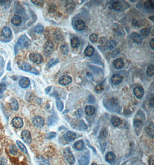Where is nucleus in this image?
<instances>
[{
	"label": "nucleus",
	"mask_w": 154,
	"mask_h": 165,
	"mask_svg": "<svg viewBox=\"0 0 154 165\" xmlns=\"http://www.w3.org/2000/svg\"><path fill=\"white\" fill-rule=\"evenodd\" d=\"M31 44L30 40L28 38V37L26 35H22L17 42V45L19 46V47L22 48H27L28 46H29Z\"/></svg>",
	"instance_id": "3"
},
{
	"label": "nucleus",
	"mask_w": 154,
	"mask_h": 165,
	"mask_svg": "<svg viewBox=\"0 0 154 165\" xmlns=\"http://www.w3.org/2000/svg\"><path fill=\"white\" fill-rule=\"evenodd\" d=\"M38 163L40 165H50V163L46 159L42 156H38L37 158Z\"/></svg>",
	"instance_id": "30"
},
{
	"label": "nucleus",
	"mask_w": 154,
	"mask_h": 165,
	"mask_svg": "<svg viewBox=\"0 0 154 165\" xmlns=\"http://www.w3.org/2000/svg\"><path fill=\"white\" fill-rule=\"evenodd\" d=\"M76 137V135L71 131H68L64 135V138L65 140L68 141V142L73 141Z\"/></svg>",
	"instance_id": "11"
},
{
	"label": "nucleus",
	"mask_w": 154,
	"mask_h": 165,
	"mask_svg": "<svg viewBox=\"0 0 154 165\" xmlns=\"http://www.w3.org/2000/svg\"><path fill=\"white\" fill-rule=\"evenodd\" d=\"M113 8L117 10V11H119V10H122V6L120 3V1H115L114 3L112 5Z\"/></svg>",
	"instance_id": "35"
},
{
	"label": "nucleus",
	"mask_w": 154,
	"mask_h": 165,
	"mask_svg": "<svg viewBox=\"0 0 154 165\" xmlns=\"http://www.w3.org/2000/svg\"><path fill=\"white\" fill-rule=\"evenodd\" d=\"M19 66L21 70L24 71H30L31 70V65L27 63H21L19 64Z\"/></svg>",
	"instance_id": "20"
},
{
	"label": "nucleus",
	"mask_w": 154,
	"mask_h": 165,
	"mask_svg": "<svg viewBox=\"0 0 154 165\" xmlns=\"http://www.w3.org/2000/svg\"><path fill=\"white\" fill-rule=\"evenodd\" d=\"M132 24L133 25L135 26H136V27H140V26H141L140 22H139V21H138V20H136V19L133 20V21H132Z\"/></svg>",
	"instance_id": "48"
},
{
	"label": "nucleus",
	"mask_w": 154,
	"mask_h": 165,
	"mask_svg": "<svg viewBox=\"0 0 154 165\" xmlns=\"http://www.w3.org/2000/svg\"><path fill=\"white\" fill-rule=\"evenodd\" d=\"M85 114L88 115V116H91V115L95 114V109L94 108V107H93L92 106H86L85 108Z\"/></svg>",
	"instance_id": "23"
},
{
	"label": "nucleus",
	"mask_w": 154,
	"mask_h": 165,
	"mask_svg": "<svg viewBox=\"0 0 154 165\" xmlns=\"http://www.w3.org/2000/svg\"><path fill=\"white\" fill-rule=\"evenodd\" d=\"M106 161L109 162V163H111L113 162L115 159H116V155L113 152H109L106 155Z\"/></svg>",
	"instance_id": "25"
},
{
	"label": "nucleus",
	"mask_w": 154,
	"mask_h": 165,
	"mask_svg": "<svg viewBox=\"0 0 154 165\" xmlns=\"http://www.w3.org/2000/svg\"><path fill=\"white\" fill-rule=\"evenodd\" d=\"M21 136H22V140L24 141L25 143H27V144L31 143V140H32V138H31V135L29 131L26 130L23 131L22 133V135H21Z\"/></svg>",
	"instance_id": "9"
},
{
	"label": "nucleus",
	"mask_w": 154,
	"mask_h": 165,
	"mask_svg": "<svg viewBox=\"0 0 154 165\" xmlns=\"http://www.w3.org/2000/svg\"><path fill=\"white\" fill-rule=\"evenodd\" d=\"M122 81V77L119 74H115L111 77V81L114 84L118 85L121 83Z\"/></svg>",
	"instance_id": "13"
},
{
	"label": "nucleus",
	"mask_w": 154,
	"mask_h": 165,
	"mask_svg": "<svg viewBox=\"0 0 154 165\" xmlns=\"http://www.w3.org/2000/svg\"><path fill=\"white\" fill-rule=\"evenodd\" d=\"M151 27H147V28H143L140 30V35H142V36H147L150 33V30H151Z\"/></svg>",
	"instance_id": "34"
},
{
	"label": "nucleus",
	"mask_w": 154,
	"mask_h": 165,
	"mask_svg": "<svg viewBox=\"0 0 154 165\" xmlns=\"http://www.w3.org/2000/svg\"><path fill=\"white\" fill-rule=\"evenodd\" d=\"M16 143H17V146H19V148H20V150L21 151H22V152H23L25 153V154L27 153V148H26L25 145L23 144L22 142H20V141H17Z\"/></svg>",
	"instance_id": "37"
},
{
	"label": "nucleus",
	"mask_w": 154,
	"mask_h": 165,
	"mask_svg": "<svg viewBox=\"0 0 154 165\" xmlns=\"http://www.w3.org/2000/svg\"><path fill=\"white\" fill-rule=\"evenodd\" d=\"M9 152L12 154V155H16L17 152V150L16 147L15 145H12L10 146L9 148Z\"/></svg>",
	"instance_id": "43"
},
{
	"label": "nucleus",
	"mask_w": 154,
	"mask_h": 165,
	"mask_svg": "<svg viewBox=\"0 0 154 165\" xmlns=\"http://www.w3.org/2000/svg\"><path fill=\"white\" fill-rule=\"evenodd\" d=\"M153 42H154V38H152V40L150 41V46L151 47V48L152 49H154V45H153Z\"/></svg>",
	"instance_id": "55"
},
{
	"label": "nucleus",
	"mask_w": 154,
	"mask_h": 165,
	"mask_svg": "<svg viewBox=\"0 0 154 165\" xmlns=\"http://www.w3.org/2000/svg\"><path fill=\"white\" fill-rule=\"evenodd\" d=\"M76 115L77 117H81L83 115V111L82 109H79L77 110V111H76Z\"/></svg>",
	"instance_id": "53"
},
{
	"label": "nucleus",
	"mask_w": 154,
	"mask_h": 165,
	"mask_svg": "<svg viewBox=\"0 0 154 165\" xmlns=\"http://www.w3.org/2000/svg\"><path fill=\"white\" fill-rule=\"evenodd\" d=\"M58 62H59V60L58 59H51L50 61L48 63V67L49 68H50V67L53 66V65H54V64H56V63H58Z\"/></svg>",
	"instance_id": "44"
},
{
	"label": "nucleus",
	"mask_w": 154,
	"mask_h": 165,
	"mask_svg": "<svg viewBox=\"0 0 154 165\" xmlns=\"http://www.w3.org/2000/svg\"><path fill=\"white\" fill-rule=\"evenodd\" d=\"M90 40L91 42L95 43L98 40V35L96 34H92L90 36Z\"/></svg>",
	"instance_id": "42"
},
{
	"label": "nucleus",
	"mask_w": 154,
	"mask_h": 165,
	"mask_svg": "<svg viewBox=\"0 0 154 165\" xmlns=\"http://www.w3.org/2000/svg\"><path fill=\"white\" fill-rule=\"evenodd\" d=\"M72 81V78L70 76L68 75H64L59 78L58 82L60 85L66 86L70 84Z\"/></svg>",
	"instance_id": "5"
},
{
	"label": "nucleus",
	"mask_w": 154,
	"mask_h": 165,
	"mask_svg": "<svg viewBox=\"0 0 154 165\" xmlns=\"http://www.w3.org/2000/svg\"><path fill=\"white\" fill-rule=\"evenodd\" d=\"M78 162H79V165H87L89 163V159L87 156L83 155L79 159Z\"/></svg>",
	"instance_id": "28"
},
{
	"label": "nucleus",
	"mask_w": 154,
	"mask_h": 165,
	"mask_svg": "<svg viewBox=\"0 0 154 165\" xmlns=\"http://www.w3.org/2000/svg\"><path fill=\"white\" fill-rule=\"evenodd\" d=\"M66 10L67 12H72L73 11V10L74 9L75 7V4L74 3L73 1H67V3L66 4Z\"/></svg>",
	"instance_id": "26"
},
{
	"label": "nucleus",
	"mask_w": 154,
	"mask_h": 165,
	"mask_svg": "<svg viewBox=\"0 0 154 165\" xmlns=\"http://www.w3.org/2000/svg\"><path fill=\"white\" fill-rule=\"evenodd\" d=\"M10 107L11 109L14 110V111H17L19 109V103H18V101L15 99H12L11 102L10 103Z\"/></svg>",
	"instance_id": "27"
},
{
	"label": "nucleus",
	"mask_w": 154,
	"mask_h": 165,
	"mask_svg": "<svg viewBox=\"0 0 154 165\" xmlns=\"http://www.w3.org/2000/svg\"><path fill=\"white\" fill-rule=\"evenodd\" d=\"M31 2L34 5H36V6H42L45 2L44 1H41V0H39V1H31Z\"/></svg>",
	"instance_id": "47"
},
{
	"label": "nucleus",
	"mask_w": 154,
	"mask_h": 165,
	"mask_svg": "<svg viewBox=\"0 0 154 165\" xmlns=\"http://www.w3.org/2000/svg\"><path fill=\"white\" fill-rule=\"evenodd\" d=\"M92 165H97V164H96V163H93V164H92Z\"/></svg>",
	"instance_id": "58"
},
{
	"label": "nucleus",
	"mask_w": 154,
	"mask_h": 165,
	"mask_svg": "<svg viewBox=\"0 0 154 165\" xmlns=\"http://www.w3.org/2000/svg\"><path fill=\"white\" fill-rule=\"evenodd\" d=\"M84 142H83V141L79 140V141H76V142L74 144L73 147L76 150L81 151L83 150V148H84Z\"/></svg>",
	"instance_id": "21"
},
{
	"label": "nucleus",
	"mask_w": 154,
	"mask_h": 165,
	"mask_svg": "<svg viewBox=\"0 0 154 165\" xmlns=\"http://www.w3.org/2000/svg\"><path fill=\"white\" fill-rule=\"evenodd\" d=\"M107 136H108V131L106 130V129H102V130L101 132L99 138L100 140L105 139Z\"/></svg>",
	"instance_id": "41"
},
{
	"label": "nucleus",
	"mask_w": 154,
	"mask_h": 165,
	"mask_svg": "<svg viewBox=\"0 0 154 165\" xmlns=\"http://www.w3.org/2000/svg\"><path fill=\"white\" fill-rule=\"evenodd\" d=\"M11 22L12 25L15 26H19L22 23V19L20 16L19 15H15L14 17L12 18Z\"/></svg>",
	"instance_id": "16"
},
{
	"label": "nucleus",
	"mask_w": 154,
	"mask_h": 165,
	"mask_svg": "<svg viewBox=\"0 0 154 165\" xmlns=\"http://www.w3.org/2000/svg\"><path fill=\"white\" fill-rule=\"evenodd\" d=\"M6 2L7 1H0V5H1V6H3V5H5Z\"/></svg>",
	"instance_id": "56"
},
{
	"label": "nucleus",
	"mask_w": 154,
	"mask_h": 165,
	"mask_svg": "<svg viewBox=\"0 0 154 165\" xmlns=\"http://www.w3.org/2000/svg\"><path fill=\"white\" fill-rule=\"evenodd\" d=\"M51 95H53V96H54L55 97H56V104H57V108H58V109L59 110V111H62V109H63L64 108V105H63V103H62V102L61 101V100H60L58 96L57 95H54L53 93H52Z\"/></svg>",
	"instance_id": "19"
},
{
	"label": "nucleus",
	"mask_w": 154,
	"mask_h": 165,
	"mask_svg": "<svg viewBox=\"0 0 154 165\" xmlns=\"http://www.w3.org/2000/svg\"><path fill=\"white\" fill-rule=\"evenodd\" d=\"M148 163H149V165H154V158L152 155L150 156L149 159H148Z\"/></svg>",
	"instance_id": "50"
},
{
	"label": "nucleus",
	"mask_w": 154,
	"mask_h": 165,
	"mask_svg": "<svg viewBox=\"0 0 154 165\" xmlns=\"http://www.w3.org/2000/svg\"><path fill=\"white\" fill-rule=\"evenodd\" d=\"M149 103H150V106L153 108V107H154V99H153V97H152L150 99Z\"/></svg>",
	"instance_id": "54"
},
{
	"label": "nucleus",
	"mask_w": 154,
	"mask_h": 165,
	"mask_svg": "<svg viewBox=\"0 0 154 165\" xmlns=\"http://www.w3.org/2000/svg\"><path fill=\"white\" fill-rule=\"evenodd\" d=\"M44 30V27L43 25H42L41 24H38L36 25L34 28V30L35 32L37 33H42Z\"/></svg>",
	"instance_id": "36"
},
{
	"label": "nucleus",
	"mask_w": 154,
	"mask_h": 165,
	"mask_svg": "<svg viewBox=\"0 0 154 165\" xmlns=\"http://www.w3.org/2000/svg\"><path fill=\"white\" fill-rule=\"evenodd\" d=\"M56 10V6L54 3H51L50 5L49 6L48 10L49 13H53Z\"/></svg>",
	"instance_id": "45"
},
{
	"label": "nucleus",
	"mask_w": 154,
	"mask_h": 165,
	"mask_svg": "<svg viewBox=\"0 0 154 165\" xmlns=\"http://www.w3.org/2000/svg\"><path fill=\"white\" fill-rule=\"evenodd\" d=\"M32 124L38 128L42 127L45 124L43 119L40 116H35L32 119Z\"/></svg>",
	"instance_id": "6"
},
{
	"label": "nucleus",
	"mask_w": 154,
	"mask_h": 165,
	"mask_svg": "<svg viewBox=\"0 0 154 165\" xmlns=\"http://www.w3.org/2000/svg\"><path fill=\"white\" fill-rule=\"evenodd\" d=\"M130 38H131L133 41L137 44H139V45L142 44V43L143 42V37L140 34L137 33H132L131 34H130Z\"/></svg>",
	"instance_id": "7"
},
{
	"label": "nucleus",
	"mask_w": 154,
	"mask_h": 165,
	"mask_svg": "<svg viewBox=\"0 0 154 165\" xmlns=\"http://www.w3.org/2000/svg\"><path fill=\"white\" fill-rule=\"evenodd\" d=\"M102 165H103V164H102Z\"/></svg>",
	"instance_id": "59"
},
{
	"label": "nucleus",
	"mask_w": 154,
	"mask_h": 165,
	"mask_svg": "<svg viewBox=\"0 0 154 165\" xmlns=\"http://www.w3.org/2000/svg\"><path fill=\"white\" fill-rule=\"evenodd\" d=\"M30 84V81L27 77H23L19 81V85L22 88H27Z\"/></svg>",
	"instance_id": "14"
},
{
	"label": "nucleus",
	"mask_w": 154,
	"mask_h": 165,
	"mask_svg": "<svg viewBox=\"0 0 154 165\" xmlns=\"http://www.w3.org/2000/svg\"><path fill=\"white\" fill-rule=\"evenodd\" d=\"M56 133H54V132H50L49 133L48 135V138H53L54 137H56Z\"/></svg>",
	"instance_id": "51"
},
{
	"label": "nucleus",
	"mask_w": 154,
	"mask_h": 165,
	"mask_svg": "<svg viewBox=\"0 0 154 165\" xmlns=\"http://www.w3.org/2000/svg\"><path fill=\"white\" fill-rule=\"evenodd\" d=\"M144 7L146 9L152 10L154 8V5L153 1H147L145 2L144 4Z\"/></svg>",
	"instance_id": "33"
},
{
	"label": "nucleus",
	"mask_w": 154,
	"mask_h": 165,
	"mask_svg": "<svg viewBox=\"0 0 154 165\" xmlns=\"http://www.w3.org/2000/svg\"><path fill=\"white\" fill-rule=\"evenodd\" d=\"M70 43H71V45L73 48H77V47L79 46L80 45V41L79 38L75 36V37H73L71 39Z\"/></svg>",
	"instance_id": "29"
},
{
	"label": "nucleus",
	"mask_w": 154,
	"mask_h": 165,
	"mask_svg": "<svg viewBox=\"0 0 154 165\" xmlns=\"http://www.w3.org/2000/svg\"><path fill=\"white\" fill-rule=\"evenodd\" d=\"M113 64L115 68L117 69H122L124 66V61L121 58H118L115 60L113 62Z\"/></svg>",
	"instance_id": "18"
},
{
	"label": "nucleus",
	"mask_w": 154,
	"mask_h": 165,
	"mask_svg": "<svg viewBox=\"0 0 154 165\" xmlns=\"http://www.w3.org/2000/svg\"><path fill=\"white\" fill-rule=\"evenodd\" d=\"M111 122L115 127H118L122 124V121L119 117H113L111 119Z\"/></svg>",
	"instance_id": "22"
},
{
	"label": "nucleus",
	"mask_w": 154,
	"mask_h": 165,
	"mask_svg": "<svg viewBox=\"0 0 154 165\" xmlns=\"http://www.w3.org/2000/svg\"><path fill=\"white\" fill-rule=\"evenodd\" d=\"M103 90H104V85L103 84V83H99V84L97 85L95 88V92L97 93H101Z\"/></svg>",
	"instance_id": "39"
},
{
	"label": "nucleus",
	"mask_w": 154,
	"mask_h": 165,
	"mask_svg": "<svg viewBox=\"0 0 154 165\" xmlns=\"http://www.w3.org/2000/svg\"><path fill=\"white\" fill-rule=\"evenodd\" d=\"M134 95L138 99H141L144 95V89L142 86H137L134 89Z\"/></svg>",
	"instance_id": "12"
},
{
	"label": "nucleus",
	"mask_w": 154,
	"mask_h": 165,
	"mask_svg": "<svg viewBox=\"0 0 154 165\" xmlns=\"http://www.w3.org/2000/svg\"><path fill=\"white\" fill-rule=\"evenodd\" d=\"M153 17H154L153 16H150V17H149V19H151V20H152V21H153H153H154V19H153Z\"/></svg>",
	"instance_id": "57"
},
{
	"label": "nucleus",
	"mask_w": 154,
	"mask_h": 165,
	"mask_svg": "<svg viewBox=\"0 0 154 165\" xmlns=\"http://www.w3.org/2000/svg\"><path fill=\"white\" fill-rule=\"evenodd\" d=\"M6 88V85L4 83H0V93H2Z\"/></svg>",
	"instance_id": "46"
},
{
	"label": "nucleus",
	"mask_w": 154,
	"mask_h": 165,
	"mask_svg": "<svg viewBox=\"0 0 154 165\" xmlns=\"http://www.w3.org/2000/svg\"><path fill=\"white\" fill-rule=\"evenodd\" d=\"M145 131L148 136L153 138L154 136V126L153 122H150L146 125Z\"/></svg>",
	"instance_id": "8"
},
{
	"label": "nucleus",
	"mask_w": 154,
	"mask_h": 165,
	"mask_svg": "<svg viewBox=\"0 0 154 165\" xmlns=\"http://www.w3.org/2000/svg\"><path fill=\"white\" fill-rule=\"evenodd\" d=\"M6 161L4 158H0V165H6Z\"/></svg>",
	"instance_id": "52"
},
{
	"label": "nucleus",
	"mask_w": 154,
	"mask_h": 165,
	"mask_svg": "<svg viewBox=\"0 0 154 165\" xmlns=\"http://www.w3.org/2000/svg\"><path fill=\"white\" fill-rule=\"evenodd\" d=\"M54 48L53 42L51 40H48L44 45L43 52L46 57H49L53 52Z\"/></svg>",
	"instance_id": "1"
},
{
	"label": "nucleus",
	"mask_w": 154,
	"mask_h": 165,
	"mask_svg": "<svg viewBox=\"0 0 154 165\" xmlns=\"http://www.w3.org/2000/svg\"><path fill=\"white\" fill-rule=\"evenodd\" d=\"M75 26L77 30L82 31L85 28V23L82 20H78L75 23Z\"/></svg>",
	"instance_id": "17"
},
{
	"label": "nucleus",
	"mask_w": 154,
	"mask_h": 165,
	"mask_svg": "<svg viewBox=\"0 0 154 165\" xmlns=\"http://www.w3.org/2000/svg\"><path fill=\"white\" fill-rule=\"evenodd\" d=\"M64 155L65 159L70 165H73L75 163V158L69 148L65 149L64 151Z\"/></svg>",
	"instance_id": "2"
},
{
	"label": "nucleus",
	"mask_w": 154,
	"mask_h": 165,
	"mask_svg": "<svg viewBox=\"0 0 154 165\" xmlns=\"http://www.w3.org/2000/svg\"><path fill=\"white\" fill-rule=\"evenodd\" d=\"M147 74L150 77H152L154 75V66L153 65H150L147 69Z\"/></svg>",
	"instance_id": "38"
},
{
	"label": "nucleus",
	"mask_w": 154,
	"mask_h": 165,
	"mask_svg": "<svg viewBox=\"0 0 154 165\" xmlns=\"http://www.w3.org/2000/svg\"><path fill=\"white\" fill-rule=\"evenodd\" d=\"M116 42H115L113 40L109 41L108 42V43L106 44V47L109 49H110V50H111V49H113L114 48V47L116 46Z\"/></svg>",
	"instance_id": "40"
},
{
	"label": "nucleus",
	"mask_w": 154,
	"mask_h": 165,
	"mask_svg": "<svg viewBox=\"0 0 154 165\" xmlns=\"http://www.w3.org/2000/svg\"><path fill=\"white\" fill-rule=\"evenodd\" d=\"M119 53V51L118 50V49H115V50H114L113 52H112V56H113V57H116L117 56H118Z\"/></svg>",
	"instance_id": "49"
},
{
	"label": "nucleus",
	"mask_w": 154,
	"mask_h": 165,
	"mask_svg": "<svg viewBox=\"0 0 154 165\" xmlns=\"http://www.w3.org/2000/svg\"><path fill=\"white\" fill-rule=\"evenodd\" d=\"M29 58L31 61L36 64H41L43 61V58L41 54L36 53H31L29 55Z\"/></svg>",
	"instance_id": "4"
},
{
	"label": "nucleus",
	"mask_w": 154,
	"mask_h": 165,
	"mask_svg": "<svg viewBox=\"0 0 154 165\" xmlns=\"http://www.w3.org/2000/svg\"><path fill=\"white\" fill-rule=\"evenodd\" d=\"M12 124L13 126L16 128H21L23 126V120L20 117H15L12 119Z\"/></svg>",
	"instance_id": "10"
},
{
	"label": "nucleus",
	"mask_w": 154,
	"mask_h": 165,
	"mask_svg": "<svg viewBox=\"0 0 154 165\" xmlns=\"http://www.w3.org/2000/svg\"><path fill=\"white\" fill-rule=\"evenodd\" d=\"M134 127H135V129H140L142 127L143 125V122L142 121V119H139V118H136L134 120Z\"/></svg>",
	"instance_id": "31"
},
{
	"label": "nucleus",
	"mask_w": 154,
	"mask_h": 165,
	"mask_svg": "<svg viewBox=\"0 0 154 165\" xmlns=\"http://www.w3.org/2000/svg\"><path fill=\"white\" fill-rule=\"evenodd\" d=\"M60 50H61V52L64 54H67L68 53V52L69 50L68 45L66 43L62 44V45L60 46Z\"/></svg>",
	"instance_id": "32"
},
{
	"label": "nucleus",
	"mask_w": 154,
	"mask_h": 165,
	"mask_svg": "<svg viewBox=\"0 0 154 165\" xmlns=\"http://www.w3.org/2000/svg\"><path fill=\"white\" fill-rule=\"evenodd\" d=\"M94 52H95V50H94V48H93V47L91 45H88L85 49L84 54L87 56L90 57V56H92L93 54L94 53Z\"/></svg>",
	"instance_id": "24"
},
{
	"label": "nucleus",
	"mask_w": 154,
	"mask_h": 165,
	"mask_svg": "<svg viewBox=\"0 0 154 165\" xmlns=\"http://www.w3.org/2000/svg\"><path fill=\"white\" fill-rule=\"evenodd\" d=\"M12 30L9 27H5L1 31V34L4 38H9L12 35Z\"/></svg>",
	"instance_id": "15"
}]
</instances>
